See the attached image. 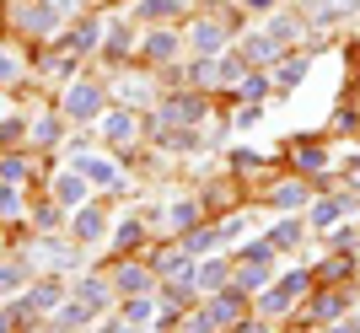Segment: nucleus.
Listing matches in <instances>:
<instances>
[{
	"instance_id": "1",
	"label": "nucleus",
	"mask_w": 360,
	"mask_h": 333,
	"mask_svg": "<svg viewBox=\"0 0 360 333\" xmlns=\"http://www.w3.org/2000/svg\"><path fill=\"white\" fill-rule=\"evenodd\" d=\"M65 107H70V119H91V113H97V91L91 86H70Z\"/></svg>"
},
{
	"instance_id": "2",
	"label": "nucleus",
	"mask_w": 360,
	"mask_h": 333,
	"mask_svg": "<svg viewBox=\"0 0 360 333\" xmlns=\"http://www.w3.org/2000/svg\"><path fill=\"white\" fill-rule=\"evenodd\" d=\"M75 237H81V242L103 237V221H97V210H81V215H75Z\"/></svg>"
},
{
	"instance_id": "3",
	"label": "nucleus",
	"mask_w": 360,
	"mask_h": 333,
	"mask_svg": "<svg viewBox=\"0 0 360 333\" xmlns=\"http://www.w3.org/2000/svg\"><path fill=\"white\" fill-rule=\"evenodd\" d=\"M150 54H156V60H167V54H178V38H172V32H156V38H150Z\"/></svg>"
},
{
	"instance_id": "4",
	"label": "nucleus",
	"mask_w": 360,
	"mask_h": 333,
	"mask_svg": "<svg viewBox=\"0 0 360 333\" xmlns=\"http://www.w3.org/2000/svg\"><path fill=\"white\" fill-rule=\"evenodd\" d=\"M108 135H113V140H129V135H135L129 113H113V119H108Z\"/></svg>"
},
{
	"instance_id": "5",
	"label": "nucleus",
	"mask_w": 360,
	"mask_h": 333,
	"mask_svg": "<svg viewBox=\"0 0 360 333\" xmlns=\"http://www.w3.org/2000/svg\"><path fill=\"white\" fill-rule=\"evenodd\" d=\"M221 280H226V263H205V269H199V285L205 290H215Z\"/></svg>"
},
{
	"instance_id": "6",
	"label": "nucleus",
	"mask_w": 360,
	"mask_h": 333,
	"mask_svg": "<svg viewBox=\"0 0 360 333\" xmlns=\"http://www.w3.org/2000/svg\"><path fill=\"white\" fill-rule=\"evenodd\" d=\"M194 44H199V48H215V44H221V27H215V22H205V27L194 32Z\"/></svg>"
},
{
	"instance_id": "7",
	"label": "nucleus",
	"mask_w": 360,
	"mask_h": 333,
	"mask_svg": "<svg viewBox=\"0 0 360 333\" xmlns=\"http://www.w3.org/2000/svg\"><path fill=\"white\" fill-rule=\"evenodd\" d=\"M81 172L97 178V183H113V166H108V162H81Z\"/></svg>"
},
{
	"instance_id": "8",
	"label": "nucleus",
	"mask_w": 360,
	"mask_h": 333,
	"mask_svg": "<svg viewBox=\"0 0 360 333\" xmlns=\"http://www.w3.org/2000/svg\"><path fill=\"white\" fill-rule=\"evenodd\" d=\"M60 199H65V204H75V199H86V188H81L75 178H60Z\"/></svg>"
},
{
	"instance_id": "9",
	"label": "nucleus",
	"mask_w": 360,
	"mask_h": 333,
	"mask_svg": "<svg viewBox=\"0 0 360 333\" xmlns=\"http://www.w3.org/2000/svg\"><path fill=\"white\" fill-rule=\"evenodd\" d=\"M274 242H280V247H285V242H301V226H296V221H285V226L274 231Z\"/></svg>"
},
{
	"instance_id": "10",
	"label": "nucleus",
	"mask_w": 360,
	"mask_h": 333,
	"mask_svg": "<svg viewBox=\"0 0 360 333\" xmlns=\"http://www.w3.org/2000/svg\"><path fill=\"white\" fill-rule=\"evenodd\" d=\"M27 27H32V32H49V27H54V11H32Z\"/></svg>"
},
{
	"instance_id": "11",
	"label": "nucleus",
	"mask_w": 360,
	"mask_h": 333,
	"mask_svg": "<svg viewBox=\"0 0 360 333\" xmlns=\"http://www.w3.org/2000/svg\"><path fill=\"white\" fill-rule=\"evenodd\" d=\"M124 318H129V322H146L150 306H146V301H129V306H124Z\"/></svg>"
},
{
	"instance_id": "12",
	"label": "nucleus",
	"mask_w": 360,
	"mask_h": 333,
	"mask_svg": "<svg viewBox=\"0 0 360 333\" xmlns=\"http://www.w3.org/2000/svg\"><path fill=\"white\" fill-rule=\"evenodd\" d=\"M301 76H307V65H301V60H296V65H285V70H280V81H285V86H296Z\"/></svg>"
},
{
	"instance_id": "13",
	"label": "nucleus",
	"mask_w": 360,
	"mask_h": 333,
	"mask_svg": "<svg viewBox=\"0 0 360 333\" xmlns=\"http://www.w3.org/2000/svg\"><path fill=\"white\" fill-rule=\"evenodd\" d=\"M269 54V38H248V60H264Z\"/></svg>"
},
{
	"instance_id": "14",
	"label": "nucleus",
	"mask_w": 360,
	"mask_h": 333,
	"mask_svg": "<svg viewBox=\"0 0 360 333\" xmlns=\"http://www.w3.org/2000/svg\"><path fill=\"white\" fill-rule=\"evenodd\" d=\"M22 285V269H0V290H16Z\"/></svg>"
},
{
	"instance_id": "15",
	"label": "nucleus",
	"mask_w": 360,
	"mask_h": 333,
	"mask_svg": "<svg viewBox=\"0 0 360 333\" xmlns=\"http://www.w3.org/2000/svg\"><path fill=\"white\" fill-rule=\"evenodd\" d=\"M11 76H16V65L6 60V54H0V81H11Z\"/></svg>"
},
{
	"instance_id": "16",
	"label": "nucleus",
	"mask_w": 360,
	"mask_h": 333,
	"mask_svg": "<svg viewBox=\"0 0 360 333\" xmlns=\"http://www.w3.org/2000/svg\"><path fill=\"white\" fill-rule=\"evenodd\" d=\"M333 333H355V328H349V322H345V328H333Z\"/></svg>"
},
{
	"instance_id": "17",
	"label": "nucleus",
	"mask_w": 360,
	"mask_h": 333,
	"mask_svg": "<svg viewBox=\"0 0 360 333\" xmlns=\"http://www.w3.org/2000/svg\"><path fill=\"white\" fill-rule=\"evenodd\" d=\"M253 6H269V0H253Z\"/></svg>"
},
{
	"instance_id": "18",
	"label": "nucleus",
	"mask_w": 360,
	"mask_h": 333,
	"mask_svg": "<svg viewBox=\"0 0 360 333\" xmlns=\"http://www.w3.org/2000/svg\"><path fill=\"white\" fill-rule=\"evenodd\" d=\"M0 333H6V318H0Z\"/></svg>"
}]
</instances>
